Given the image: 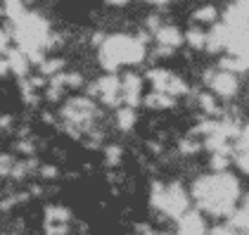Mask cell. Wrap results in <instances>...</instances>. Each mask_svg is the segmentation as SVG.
Instances as JSON below:
<instances>
[{
    "label": "cell",
    "mask_w": 249,
    "mask_h": 235,
    "mask_svg": "<svg viewBox=\"0 0 249 235\" xmlns=\"http://www.w3.org/2000/svg\"><path fill=\"white\" fill-rule=\"evenodd\" d=\"M240 193V183L237 178L221 171L213 176H204L195 181L192 185V195L197 199V204L213 216H226L235 212V199Z\"/></svg>",
    "instance_id": "6da1fadb"
},
{
    "label": "cell",
    "mask_w": 249,
    "mask_h": 235,
    "mask_svg": "<svg viewBox=\"0 0 249 235\" xmlns=\"http://www.w3.org/2000/svg\"><path fill=\"white\" fill-rule=\"evenodd\" d=\"M142 57H145V45L138 38L124 36V34L109 36L100 50V62L107 72H114L119 64H135Z\"/></svg>",
    "instance_id": "7a4b0ae2"
},
{
    "label": "cell",
    "mask_w": 249,
    "mask_h": 235,
    "mask_svg": "<svg viewBox=\"0 0 249 235\" xmlns=\"http://www.w3.org/2000/svg\"><path fill=\"white\" fill-rule=\"evenodd\" d=\"M152 202L157 209H161L164 214L173 216V218H180L188 212V195L183 193V188L178 183H173L169 188H164L161 183H154Z\"/></svg>",
    "instance_id": "3957f363"
},
{
    "label": "cell",
    "mask_w": 249,
    "mask_h": 235,
    "mask_svg": "<svg viewBox=\"0 0 249 235\" xmlns=\"http://www.w3.org/2000/svg\"><path fill=\"white\" fill-rule=\"evenodd\" d=\"M62 114H64L67 121H71V124L81 126V124H86L88 119L95 114V105H93L88 98H74V100H69V102L64 105Z\"/></svg>",
    "instance_id": "277c9868"
},
{
    "label": "cell",
    "mask_w": 249,
    "mask_h": 235,
    "mask_svg": "<svg viewBox=\"0 0 249 235\" xmlns=\"http://www.w3.org/2000/svg\"><path fill=\"white\" fill-rule=\"evenodd\" d=\"M209 83L213 88V93L223 95V98H230L237 93V78L235 74H228V72H218V74H209Z\"/></svg>",
    "instance_id": "5b68a950"
},
{
    "label": "cell",
    "mask_w": 249,
    "mask_h": 235,
    "mask_svg": "<svg viewBox=\"0 0 249 235\" xmlns=\"http://www.w3.org/2000/svg\"><path fill=\"white\" fill-rule=\"evenodd\" d=\"M121 100H126L128 102V107L133 109L135 105L140 102V78L138 74H126L124 81H121Z\"/></svg>",
    "instance_id": "8992f818"
},
{
    "label": "cell",
    "mask_w": 249,
    "mask_h": 235,
    "mask_svg": "<svg viewBox=\"0 0 249 235\" xmlns=\"http://www.w3.org/2000/svg\"><path fill=\"white\" fill-rule=\"evenodd\" d=\"M154 38H157V43H159L161 48L173 50V48L180 45L183 36H180V31H178L176 26H157V29H154Z\"/></svg>",
    "instance_id": "52a82bcc"
},
{
    "label": "cell",
    "mask_w": 249,
    "mask_h": 235,
    "mask_svg": "<svg viewBox=\"0 0 249 235\" xmlns=\"http://www.w3.org/2000/svg\"><path fill=\"white\" fill-rule=\"evenodd\" d=\"M7 69L15 72V74H19V76H24L29 72V59L24 57L21 50H10L7 53Z\"/></svg>",
    "instance_id": "ba28073f"
},
{
    "label": "cell",
    "mask_w": 249,
    "mask_h": 235,
    "mask_svg": "<svg viewBox=\"0 0 249 235\" xmlns=\"http://www.w3.org/2000/svg\"><path fill=\"white\" fill-rule=\"evenodd\" d=\"M169 78H171V74L166 69H152L150 72V81H152V86H154V93H166Z\"/></svg>",
    "instance_id": "9c48e42d"
},
{
    "label": "cell",
    "mask_w": 249,
    "mask_h": 235,
    "mask_svg": "<svg viewBox=\"0 0 249 235\" xmlns=\"http://www.w3.org/2000/svg\"><path fill=\"white\" fill-rule=\"evenodd\" d=\"M228 228H232V231H245V228H247V207H245V204L240 207V212H232V214H230Z\"/></svg>",
    "instance_id": "30bf717a"
},
{
    "label": "cell",
    "mask_w": 249,
    "mask_h": 235,
    "mask_svg": "<svg viewBox=\"0 0 249 235\" xmlns=\"http://www.w3.org/2000/svg\"><path fill=\"white\" fill-rule=\"evenodd\" d=\"M185 93H188V86H185L183 78H178V76L169 78V86H166V93H164V95L173 98V95H185Z\"/></svg>",
    "instance_id": "8fae6325"
},
{
    "label": "cell",
    "mask_w": 249,
    "mask_h": 235,
    "mask_svg": "<svg viewBox=\"0 0 249 235\" xmlns=\"http://www.w3.org/2000/svg\"><path fill=\"white\" fill-rule=\"evenodd\" d=\"M116 121H119V128L128 131V128L135 124V112L131 109V107H124V109L116 112Z\"/></svg>",
    "instance_id": "7c38bea8"
},
{
    "label": "cell",
    "mask_w": 249,
    "mask_h": 235,
    "mask_svg": "<svg viewBox=\"0 0 249 235\" xmlns=\"http://www.w3.org/2000/svg\"><path fill=\"white\" fill-rule=\"evenodd\" d=\"M221 67L228 74H232V72H245L247 69V57H228L221 62Z\"/></svg>",
    "instance_id": "4fadbf2b"
},
{
    "label": "cell",
    "mask_w": 249,
    "mask_h": 235,
    "mask_svg": "<svg viewBox=\"0 0 249 235\" xmlns=\"http://www.w3.org/2000/svg\"><path fill=\"white\" fill-rule=\"evenodd\" d=\"M67 221H69V209H64V207H50L48 209V223L67 226Z\"/></svg>",
    "instance_id": "5bb4252c"
},
{
    "label": "cell",
    "mask_w": 249,
    "mask_h": 235,
    "mask_svg": "<svg viewBox=\"0 0 249 235\" xmlns=\"http://www.w3.org/2000/svg\"><path fill=\"white\" fill-rule=\"evenodd\" d=\"M145 102H147V107L157 109V107H171V105H173V98L164 95V93H152V95L145 100Z\"/></svg>",
    "instance_id": "9a60e30c"
},
{
    "label": "cell",
    "mask_w": 249,
    "mask_h": 235,
    "mask_svg": "<svg viewBox=\"0 0 249 235\" xmlns=\"http://www.w3.org/2000/svg\"><path fill=\"white\" fill-rule=\"evenodd\" d=\"M188 40H190V45H195V48H204L207 34L199 31V29H192V31H188Z\"/></svg>",
    "instance_id": "2e32d148"
},
{
    "label": "cell",
    "mask_w": 249,
    "mask_h": 235,
    "mask_svg": "<svg viewBox=\"0 0 249 235\" xmlns=\"http://www.w3.org/2000/svg\"><path fill=\"white\" fill-rule=\"evenodd\" d=\"M199 102H202L204 112H209V114H216V112H218L216 100H213V95H211V93H202V95H199Z\"/></svg>",
    "instance_id": "e0dca14e"
},
{
    "label": "cell",
    "mask_w": 249,
    "mask_h": 235,
    "mask_svg": "<svg viewBox=\"0 0 249 235\" xmlns=\"http://www.w3.org/2000/svg\"><path fill=\"white\" fill-rule=\"evenodd\" d=\"M59 69H62V59H50V62H40V72L43 74H57Z\"/></svg>",
    "instance_id": "ac0fdd59"
},
{
    "label": "cell",
    "mask_w": 249,
    "mask_h": 235,
    "mask_svg": "<svg viewBox=\"0 0 249 235\" xmlns=\"http://www.w3.org/2000/svg\"><path fill=\"white\" fill-rule=\"evenodd\" d=\"M211 166L216 169V174L226 171V166H228V155H213V159H211Z\"/></svg>",
    "instance_id": "d6986e66"
},
{
    "label": "cell",
    "mask_w": 249,
    "mask_h": 235,
    "mask_svg": "<svg viewBox=\"0 0 249 235\" xmlns=\"http://www.w3.org/2000/svg\"><path fill=\"white\" fill-rule=\"evenodd\" d=\"M12 159L7 155H0V174H12Z\"/></svg>",
    "instance_id": "ffe728a7"
},
{
    "label": "cell",
    "mask_w": 249,
    "mask_h": 235,
    "mask_svg": "<svg viewBox=\"0 0 249 235\" xmlns=\"http://www.w3.org/2000/svg\"><path fill=\"white\" fill-rule=\"evenodd\" d=\"M195 17H197V19H213V17H216V10H213V7H202V10L195 12Z\"/></svg>",
    "instance_id": "44dd1931"
},
{
    "label": "cell",
    "mask_w": 249,
    "mask_h": 235,
    "mask_svg": "<svg viewBox=\"0 0 249 235\" xmlns=\"http://www.w3.org/2000/svg\"><path fill=\"white\" fill-rule=\"evenodd\" d=\"M119 157H121V150H119L116 145H109V147H107V159H109V164H116Z\"/></svg>",
    "instance_id": "7402d4cb"
},
{
    "label": "cell",
    "mask_w": 249,
    "mask_h": 235,
    "mask_svg": "<svg viewBox=\"0 0 249 235\" xmlns=\"http://www.w3.org/2000/svg\"><path fill=\"white\" fill-rule=\"evenodd\" d=\"M180 150H183V152H197V150H199V143H192V140H183V143H180Z\"/></svg>",
    "instance_id": "603a6c76"
},
{
    "label": "cell",
    "mask_w": 249,
    "mask_h": 235,
    "mask_svg": "<svg viewBox=\"0 0 249 235\" xmlns=\"http://www.w3.org/2000/svg\"><path fill=\"white\" fill-rule=\"evenodd\" d=\"M209 235H237V233H235L232 228H228V226H216Z\"/></svg>",
    "instance_id": "cb8c5ba5"
},
{
    "label": "cell",
    "mask_w": 249,
    "mask_h": 235,
    "mask_svg": "<svg viewBox=\"0 0 249 235\" xmlns=\"http://www.w3.org/2000/svg\"><path fill=\"white\" fill-rule=\"evenodd\" d=\"M5 45H7V34L0 29V50H5Z\"/></svg>",
    "instance_id": "d4e9b609"
},
{
    "label": "cell",
    "mask_w": 249,
    "mask_h": 235,
    "mask_svg": "<svg viewBox=\"0 0 249 235\" xmlns=\"http://www.w3.org/2000/svg\"><path fill=\"white\" fill-rule=\"evenodd\" d=\"M40 174H45V176H55V169H53V166H45V169H40Z\"/></svg>",
    "instance_id": "484cf974"
},
{
    "label": "cell",
    "mask_w": 249,
    "mask_h": 235,
    "mask_svg": "<svg viewBox=\"0 0 249 235\" xmlns=\"http://www.w3.org/2000/svg\"><path fill=\"white\" fill-rule=\"evenodd\" d=\"M19 150L21 152H31V143H19Z\"/></svg>",
    "instance_id": "4316f807"
},
{
    "label": "cell",
    "mask_w": 249,
    "mask_h": 235,
    "mask_svg": "<svg viewBox=\"0 0 249 235\" xmlns=\"http://www.w3.org/2000/svg\"><path fill=\"white\" fill-rule=\"evenodd\" d=\"M10 69H7V62H0V74H7Z\"/></svg>",
    "instance_id": "83f0119b"
}]
</instances>
